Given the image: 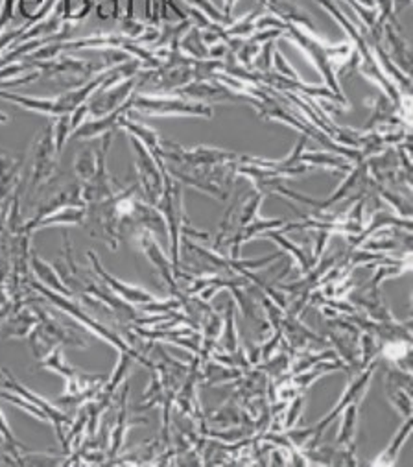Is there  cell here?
I'll list each match as a JSON object with an SVG mask.
<instances>
[{"label": "cell", "mask_w": 413, "mask_h": 467, "mask_svg": "<svg viewBox=\"0 0 413 467\" xmlns=\"http://www.w3.org/2000/svg\"><path fill=\"white\" fill-rule=\"evenodd\" d=\"M97 172V150H89V148H84L74 160V174H76V180L84 185L88 183Z\"/></svg>", "instance_id": "obj_33"}, {"label": "cell", "mask_w": 413, "mask_h": 467, "mask_svg": "<svg viewBox=\"0 0 413 467\" xmlns=\"http://www.w3.org/2000/svg\"><path fill=\"white\" fill-rule=\"evenodd\" d=\"M264 198L266 196L259 191H255V192L247 196V200L238 207V227L247 225V223H252V222L261 218L259 211H261V205H263Z\"/></svg>", "instance_id": "obj_37"}, {"label": "cell", "mask_w": 413, "mask_h": 467, "mask_svg": "<svg viewBox=\"0 0 413 467\" xmlns=\"http://www.w3.org/2000/svg\"><path fill=\"white\" fill-rule=\"evenodd\" d=\"M113 196L97 203H88L84 225L89 235L104 241L115 252L120 244V218L117 214Z\"/></svg>", "instance_id": "obj_10"}, {"label": "cell", "mask_w": 413, "mask_h": 467, "mask_svg": "<svg viewBox=\"0 0 413 467\" xmlns=\"http://www.w3.org/2000/svg\"><path fill=\"white\" fill-rule=\"evenodd\" d=\"M128 140H129L131 151H133V167H135V174L139 180L137 185H139L144 200L151 205H157V202L164 191L162 171L159 169L155 158L140 140H137L133 135H128Z\"/></svg>", "instance_id": "obj_9"}, {"label": "cell", "mask_w": 413, "mask_h": 467, "mask_svg": "<svg viewBox=\"0 0 413 467\" xmlns=\"http://www.w3.org/2000/svg\"><path fill=\"white\" fill-rule=\"evenodd\" d=\"M50 122H52L56 150H57V153H61L65 144L68 142V137H70V113L54 117V119H50Z\"/></svg>", "instance_id": "obj_40"}, {"label": "cell", "mask_w": 413, "mask_h": 467, "mask_svg": "<svg viewBox=\"0 0 413 467\" xmlns=\"http://www.w3.org/2000/svg\"><path fill=\"white\" fill-rule=\"evenodd\" d=\"M88 259H89V263H91V270L98 275V279H100L113 294H117L122 301H126V303H129V305H133V306H135V305L140 306V305H148V303H153V301L159 299L155 294L148 292L146 288L137 286V285H129V283L120 281L119 277H115L111 272H108V270L102 266L100 259L97 257V254H95L93 250L88 252Z\"/></svg>", "instance_id": "obj_14"}, {"label": "cell", "mask_w": 413, "mask_h": 467, "mask_svg": "<svg viewBox=\"0 0 413 467\" xmlns=\"http://www.w3.org/2000/svg\"><path fill=\"white\" fill-rule=\"evenodd\" d=\"M259 3H261V6H266L268 12L274 17H277L279 21H283L284 25H295L310 34L317 32L310 16L305 10H301L299 6L288 3V0H259Z\"/></svg>", "instance_id": "obj_21"}, {"label": "cell", "mask_w": 413, "mask_h": 467, "mask_svg": "<svg viewBox=\"0 0 413 467\" xmlns=\"http://www.w3.org/2000/svg\"><path fill=\"white\" fill-rule=\"evenodd\" d=\"M160 158L164 163H172L180 167H222L242 161V155L222 150V148H209V146H196V148H183L176 142L162 140Z\"/></svg>", "instance_id": "obj_6"}, {"label": "cell", "mask_w": 413, "mask_h": 467, "mask_svg": "<svg viewBox=\"0 0 413 467\" xmlns=\"http://www.w3.org/2000/svg\"><path fill=\"white\" fill-rule=\"evenodd\" d=\"M0 100H6L12 104L21 106L26 111H34L37 115L54 119L59 115H67L61 111L57 99H37V97H26V95H19V93H12V91H0Z\"/></svg>", "instance_id": "obj_23"}, {"label": "cell", "mask_w": 413, "mask_h": 467, "mask_svg": "<svg viewBox=\"0 0 413 467\" xmlns=\"http://www.w3.org/2000/svg\"><path fill=\"white\" fill-rule=\"evenodd\" d=\"M205 420L211 423H216V425H223V427H236V425H240V420H242V409H238L236 401L231 398V400H227V403L222 409L205 416Z\"/></svg>", "instance_id": "obj_36"}, {"label": "cell", "mask_w": 413, "mask_h": 467, "mask_svg": "<svg viewBox=\"0 0 413 467\" xmlns=\"http://www.w3.org/2000/svg\"><path fill=\"white\" fill-rule=\"evenodd\" d=\"M386 396L400 418H411V392L404 388H386Z\"/></svg>", "instance_id": "obj_38"}, {"label": "cell", "mask_w": 413, "mask_h": 467, "mask_svg": "<svg viewBox=\"0 0 413 467\" xmlns=\"http://www.w3.org/2000/svg\"><path fill=\"white\" fill-rule=\"evenodd\" d=\"M128 113V104H124L120 109L100 117V119H88L81 122L68 137V140H89V139H98L108 133H117L119 131V120Z\"/></svg>", "instance_id": "obj_19"}, {"label": "cell", "mask_w": 413, "mask_h": 467, "mask_svg": "<svg viewBox=\"0 0 413 467\" xmlns=\"http://www.w3.org/2000/svg\"><path fill=\"white\" fill-rule=\"evenodd\" d=\"M3 375H5V382H3V388H6V390L25 398L26 401H30L32 405H36L39 410L45 412V416L48 418V423L54 425V431H56V436L59 440V443L63 441L72 420H74V414H68L65 410H61V407H57L56 403H50L48 400L30 392L28 388H25V384H21V380H17V377L8 369L5 368L3 369Z\"/></svg>", "instance_id": "obj_12"}, {"label": "cell", "mask_w": 413, "mask_h": 467, "mask_svg": "<svg viewBox=\"0 0 413 467\" xmlns=\"http://www.w3.org/2000/svg\"><path fill=\"white\" fill-rule=\"evenodd\" d=\"M12 308H14V301L12 299L0 303V329H3V324L8 318V315L12 313Z\"/></svg>", "instance_id": "obj_46"}, {"label": "cell", "mask_w": 413, "mask_h": 467, "mask_svg": "<svg viewBox=\"0 0 413 467\" xmlns=\"http://www.w3.org/2000/svg\"><path fill=\"white\" fill-rule=\"evenodd\" d=\"M68 205H86V202L81 200V183L77 180L72 182V183H67V185H63L59 189H54L52 194L48 198H45L37 205L36 214L28 222H23L21 231H28L36 222H39L46 214H50V213H54L57 209L68 207Z\"/></svg>", "instance_id": "obj_17"}, {"label": "cell", "mask_w": 413, "mask_h": 467, "mask_svg": "<svg viewBox=\"0 0 413 467\" xmlns=\"http://www.w3.org/2000/svg\"><path fill=\"white\" fill-rule=\"evenodd\" d=\"M218 346H220V349H223L227 353H232L240 348V338H238V331L234 326V301H229V305H227V310L223 315V327L218 337Z\"/></svg>", "instance_id": "obj_31"}, {"label": "cell", "mask_w": 413, "mask_h": 467, "mask_svg": "<svg viewBox=\"0 0 413 467\" xmlns=\"http://www.w3.org/2000/svg\"><path fill=\"white\" fill-rule=\"evenodd\" d=\"M23 165H25V155L12 158V155L0 151V207L10 200L14 189L23 180L21 178Z\"/></svg>", "instance_id": "obj_22"}, {"label": "cell", "mask_w": 413, "mask_h": 467, "mask_svg": "<svg viewBox=\"0 0 413 467\" xmlns=\"http://www.w3.org/2000/svg\"><path fill=\"white\" fill-rule=\"evenodd\" d=\"M39 369H52V371H56L57 375H61L63 379H68V377H72V375H76L79 369L77 368H72L68 362H67V358H65V355H63V346H56L45 358H41V362H39V366H37Z\"/></svg>", "instance_id": "obj_34"}, {"label": "cell", "mask_w": 413, "mask_h": 467, "mask_svg": "<svg viewBox=\"0 0 413 467\" xmlns=\"http://www.w3.org/2000/svg\"><path fill=\"white\" fill-rule=\"evenodd\" d=\"M37 322L39 318L32 303H14L12 313L5 320L3 329H0V337H3V340L28 338Z\"/></svg>", "instance_id": "obj_18"}, {"label": "cell", "mask_w": 413, "mask_h": 467, "mask_svg": "<svg viewBox=\"0 0 413 467\" xmlns=\"http://www.w3.org/2000/svg\"><path fill=\"white\" fill-rule=\"evenodd\" d=\"M39 322L28 335L30 349L37 360L45 358L56 346H68L77 349L89 348V331L81 327L76 320L59 315L56 306H45V301H32Z\"/></svg>", "instance_id": "obj_1"}, {"label": "cell", "mask_w": 413, "mask_h": 467, "mask_svg": "<svg viewBox=\"0 0 413 467\" xmlns=\"http://www.w3.org/2000/svg\"><path fill=\"white\" fill-rule=\"evenodd\" d=\"M185 3H189L191 6H194V10H198L200 14H203L207 19H211L212 23L220 25V26H231L232 25V17L225 16L223 12H220L211 0H185Z\"/></svg>", "instance_id": "obj_39"}, {"label": "cell", "mask_w": 413, "mask_h": 467, "mask_svg": "<svg viewBox=\"0 0 413 467\" xmlns=\"http://www.w3.org/2000/svg\"><path fill=\"white\" fill-rule=\"evenodd\" d=\"M128 111L146 117H198L211 119L214 115L211 104L187 100L176 95H148L133 93L129 97Z\"/></svg>", "instance_id": "obj_4"}, {"label": "cell", "mask_w": 413, "mask_h": 467, "mask_svg": "<svg viewBox=\"0 0 413 467\" xmlns=\"http://www.w3.org/2000/svg\"><path fill=\"white\" fill-rule=\"evenodd\" d=\"M284 37L292 39L305 54L306 57L315 65L319 74L325 78L326 88L333 91L336 97L346 100L344 93L340 91V82L336 72L353 57V47L349 43L344 45H325L315 34H310L295 25H286Z\"/></svg>", "instance_id": "obj_2"}, {"label": "cell", "mask_w": 413, "mask_h": 467, "mask_svg": "<svg viewBox=\"0 0 413 467\" xmlns=\"http://www.w3.org/2000/svg\"><path fill=\"white\" fill-rule=\"evenodd\" d=\"M57 150L54 142L52 122H48L36 137L32 144V174H30V192L41 191L54 178L57 171Z\"/></svg>", "instance_id": "obj_8"}, {"label": "cell", "mask_w": 413, "mask_h": 467, "mask_svg": "<svg viewBox=\"0 0 413 467\" xmlns=\"http://www.w3.org/2000/svg\"><path fill=\"white\" fill-rule=\"evenodd\" d=\"M272 52H274V41L266 43L261 52L257 54V57L253 59V67L259 70V72H270L272 68Z\"/></svg>", "instance_id": "obj_43"}, {"label": "cell", "mask_w": 413, "mask_h": 467, "mask_svg": "<svg viewBox=\"0 0 413 467\" xmlns=\"http://www.w3.org/2000/svg\"><path fill=\"white\" fill-rule=\"evenodd\" d=\"M274 61H275V67H277L279 74H283L284 78H290V80H301L299 72H297V70L288 63V59L284 57V54H283V52L275 50V52H274Z\"/></svg>", "instance_id": "obj_44"}, {"label": "cell", "mask_w": 413, "mask_h": 467, "mask_svg": "<svg viewBox=\"0 0 413 467\" xmlns=\"http://www.w3.org/2000/svg\"><path fill=\"white\" fill-rule=\"evenodd\" d=\"M330 235H333V233H326V231H323V229H317V235H315V239H314V252H312V255H314L315 261L325 254Z\"/></svg>", "instance_id": "obj_45"}, {"label": "cell", "mask_w": 413, "mask_h": 467, "mask_svg": "<svg viewBox=\"0 0 413 467\" xmlns=\"http://www.w3.org/2000/svg\"><path fill=\"white\" fill-rule=\"evenodd\" d=\"M340 358L338 353L335 349L328 351H321V353H312V349H303V351H295L292 355V366H290V373H301L308 368H312L317 362L323 360H336Z\"/></svg>", "instance_id": "obj_32"}, {"label": "cell", "mask_w": 413, "mask_h": 467, "mask_svg": "<svg viewBox=\"0 0 413 467\" xmlns=\"http://www.w3.org/2000/svg\"><path fill=\"white\" fill-rule=\"evenodd\" d=\"M263 237H266V239L274 241L275 244H279L281 252H283V254H288V255L292 257L294 265L299 266V272H301L303 275L315 265V259H314V255H312V250H310V248H301V246L294 244L290 239L284 237V233L275 231V229H270V231L264 233Z\"/></svg>", "instance_id": "obj_25"}, {"label": "cell", "mask_w": 413, "mask_h": 467, "mask_svg": "<svg viewBox=\"0 0 413 467\" xmlns=\"http://www.w3.org/2000/svg\"><path fill=\"white\" fill-rule=\"evenodd\" d=\"M378 364H380V358L375 360V362H371L366 369H362V371L355 373L353 377H349V384H347V388H346L344 396L340 398L338 405H336L333 410H330L325 418H321V420L314 425V436L310 438V441H308L305 447H314V445H317L319 440H321V436H323V432L326 431V427L333 425V421L344 412L346 407H349V405H358V407H360V403L364 401V398H366V394H367V390H369L371 379H373V375H375ZM305 447H303V449H305Z\"/></svg>", "instance_id": "obj_7"}, {"label": "cell", "mask_w": 413, "mask_h": 467, "mask_svg": "<svg viewBox=\"0 0 413 467\" xmlns=\"http://www.w3.org/2000/svg\"><path fill=\"white\" fill-rule=\"evenodd\" d=\"M386 32H387V39H389V43H391V45H393V48H395V63L402 65V67H404V70H406V74H408V72H409V65H411V54H409V48H406V47H404L402 39H400V37H397L389 26H386Z\"/></svg>", "instance_id": "obj_42"}, {"label": "cell", "mask_w": 413, "mask_h": 467, "mask_svg": "<svg viewBox=\"0 0 413 467\" xmlns=\"http://www.w3.org/2000/svg\"><path fill=\"white\" fill-rule=\"evenodd\" d=\"M61 6H63V23L74 26L89 16L93 8V0H61Z\"/></svg>", "instance_id": "obj_35"}, {"label": "cell", "mask_w": 413, "mask_h": 467, "mask_svg": "<svg viewBox=\"0 0 413 467\" xmlns=\"http://www.w3.org/2000/svg\"><path fill=\"white\" fill-rule=\"evenodd\" d=\"M135 88H137V76L129 78V80H124L113 88L98 89L86 102L89 119H100V117H106L117 109H120L129 100V97L135 93Z\"/></svg>", "instance_id": "obj_15"}, {"label": "cell", "mask_w": 413, "mask_h": 467, "mask_svg": "<svg viewBox=\"0 0 413 467\" xmlns=\"http://www.w3.org/2000/svg\"><path fill=\"white\" fill-rule=\"evenodd\" d=\"M380 358H386L395 368L411 373V342L409 340L380 342Z\"/></svg>", "instance_id": "obj_28"}, {"label": "cell", "mask_w": 413, "mask_h": 467, "mask_svg": "<svg viewBox=\"0 0 413 467\" xmlns=\"http://www.w3.org/2000/svg\"><path fill=\"white\" fill-rule=\"evenodd\" d=\"M135 239L139 241L146 259L153 265V268L157 270V274L160 275V279L167 283V288L170 292V297H174L181 288L178 285V279H176V274H174V266H172V261L162 254V248L160 244L157 243V237L153 235L151 231L148 229H139L135 233Z\"/></svg>", "instance_id": "obj_16"}, {"label": "cell", "mask_w": 413, "mask_h": 467, "mask_svg": "<svg viewBox=\"0 0 413 467\" xmlns=\"http://www.w3.org/2000/svg\"><path fill=\"white\" fill-rule=\"evenodd\" d=\"M279 329L283 333V338L284 342L288 344V348L295 353V351H303V349H310L314 342L317 344H323L325 338L315 335L312 329H308L301 318L297 317H290L284 313L281 324H279Z\"/></svg>", "instance_id": "obj_20"}, {"label": "cell", "mask_w": 413, "mask_h": 467, "mask_svg": "<svg viewBox=\"0 0 413 467\" xmlns=\"http://www.w3.org/2000/svg\"><path fill=\"white\" fill-rule=\"evenodd\" d=\"M236 165H222V167H180V165H164L170 176H174L180 183L194 187L220 202H225L236 182Z\"/></svg>", "instance_id": "obj_3"}, {"label": "cell", "mask_w": 413, "mask_h": 467, "mask_svg": "<svg viewBox=\"0 0 413 467\" xmlns=\"http://www.w3.org/2000/svg\"><path fill=\"white\" fill-rule=\"evenodd\" d=\"M358 412L360 407L358 405H349L344 409V418L340 423V432L336 436V445L342 447H356V432H358Z\"/></svg>", "instance_id": "obj_30"}, {"label": "cell", "mask_w": 413, "mask_h": 467, "mask_svg": "<svg viewBox=\"0 0 413 467\" xmlns=\"http://www.w3.org/2000/svg\"><path fill=\"white\" fill-rule=\"evenodd\" d=\"M299 161L305 165H310L312 169L319 167L335 174H346V172H351L353 169L351 160L342 158V155H336L335 151H303Z\"/></svg>", "instance_id": "obj_26"}, {"label": "cell", "mask_w": 413, "mask_h": 467, "mask_svg": "<svg viewBox=\"0 0 413 467\" xmlns=\"http://www.w3.org/2000/svg\"><path fill=\"white\" fill-rule=\"evenodd\" d=\"M290 405L284 407V412H283V431H288L292 427H295L303 409H305V394L294 398L292 401H288Z\"/></svg>", "instance_id": "obj_41"}, {"label": "cell", "mask_w": 413, "mask_h": 467, "mask_svg": "<svg viewBox=\"0 0 413 467\" xmlns=\"http://www.w3.org/2000/svg\"><path fill=\"white\" fill-rule=\"evenodd\" d=\"M128 398H129V384L128 380L122 384V392L115 396L113 400V409L115 416L109 420V443H108V462L117 458L122 452L128 431L135 425H144L148 420L146 418H135L131 420L129 407H128ZM106 462V463H108Z\"/></svg>", "instance_id": "obj_13"}, {"label": "cell", "mask_w": 413, "mask_h": 467, "mask_svg": "<svg viewBox=\"0 0 413 467\" xmlns=\"http://www.w3.org/2000/svg\"><path fill=\"white\" fill-rule=\"evenodd\" d=\"M113 139L115 133H108L102 137V144L97 150V172L88 183L81 185V200L86 202V205L108 200L120 189V185H117L108 171V151L113 144Z\"/></svg>", "instance_id": "obj_11"}, {"label": "cell", "mask_w": 413, "mask_h": 467, "mask_svg": "<svg viewBox=\"0 0 413 467\" xmlns=\"http://www.w3.org/2000/svg\"><path fill=\"white\" fill-rule=\"evenodd\" d=\"M86 222V205H68L63 209H57L39 222H36L28 231L25 233H37L45 227H56V225H84Z\"/></svg>", "instance_id": "obj_24"}, {"label": "cell", "mask_w": 413, "mask_h": 467, "mask_svg": "<svg viewBox=\"0 0 413 467\" xmlns=\"http://www.w3.org/2000/svg\"><path fill=\"white\" fill-rule=\"evenodd\" d=\"M30 265H32V272H34L36 279H37L43 286H46V288L52 290V292L63 294V296H67V297H74L72 292H70V290L65 286V283L61 281V277H59V274L56 272V268H54L52 265H48L46 261H43V259H41L37 254H34V252H32Z\"/></svg>", "instance_id": "obj_27"}, {"label": "cell", "mask_w": 413, "mask_h": 467, "mask_svg": "<svg viewBox=\"0 0 413 467\" xmlns=\"http://www.w3.org/2000/svg\"><path fill=\"white\" fill-rule=\"evenodd\" d=\"M160 171L164 180V191L155 207L162 214L164 222H167L169 239H170V261L174 266V274L178 275V272L181 270V257H180L181 227H183V222L187 220L183 213V187L174 176L169 174L167 169L162 167Z\"/></svg>", "instance_id": "obj_5"}, {"label": "cell", "mask_w": 413, "mask_h": 467, "mask_svg": "<svg viewBox=\"0 0 413 467\" xmlns=\"http://www.w3.org/2000/svg\"><path fill=\"white\" fill-rule=\"evenodd\" d=\"M411 434V418H406L404 420V425L397 431V434L391 438L389 445L384 449L382 454H378L375 458V462H371V465L375 467H389V465H395L397 460H398V452L402 449V445L406 443V440L409 438Z\"/></svg>", "instance_id": "obj_29"}]
</instances>
